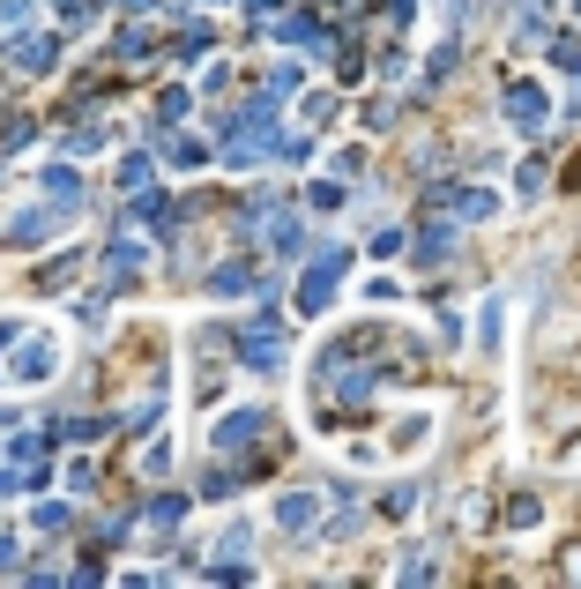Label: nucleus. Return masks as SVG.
<instances>
[{
  "instance_id": "12",
  "label": "nucleus",
  "mask_w": 581,
  "mask_h": 589,
  "mask_svg": "<svg viewBox=\"0 0 581 589\" xmlns=\"http://www.w3.org/2000/svg\"><path fill=\"white\" fill-rule=\"evenodd\" d=\"M455 210H462V216H493V210H499V195H485V187H470V195H455Z\"/></svg>"
},
{
  "instance_id": "8",
  "label": "nucleus",
  "mask_w": 581,
  "mask_h": 589,
  "mask_svg": "<svg viewBox=\"0 0 581 589\" xmlns=\"http://www.w3.org/2000/svg\"><path fill=\"white\" fill-rule=\"evenodd\" d=\"M52 374V343H31L23 358H15V380H45Z\"/></svg>"
},
{
  "instance_id": "4",
  "label": "nucleus",
  "mask_w": 581,
  "mask_h": 589,
  "mask_svg": "<svg viewBox=\"0 0 581 589\" xmlns=\"http://www.w3.org/2000/svg\"><path fill=\"white\" fill-rule=\"evenodd\" d=\"M261 425H269V419H261V411H239V419H224V425H216V448H224V456H247V448H253V433H261Z\"/></svg>"
},
{
  "instance_id": "17",
  "label": "nucleus",
  "mask_w": 581,
  "mask_h": 589,
  "mask_svg": "<svg viewBox=\"0 0 581 589\" xmlns=\"http://www.w3.org/2000/svg\"><path fill=\"white\" fill-rule=\"evenodd\" d=\"M0 343H15V321H0Z\"/></svg>"
},
{
  "instance_id": "7",
  "label": "nucleus",
  "mask_w": 581,
  "mask_h": 589,
  "mask_svg": "<svg viewBox=\"0 0 581 589\" xmlns=\"http://www.w3.org/2000/svg\"><path fill=\"white\" fill-rule=\"evenodd\" d=\"M45 195H52L60 210H75V202H83V179H75L68 165H52V172H45Z\"/></svg>"
},
{
  "instance_id": "15",
  "label": "nucleus",
  "mask_w": 581,
  "mask_h": 589,
  "mask_svg": "<svg viewBox=\"0 0 581 589\" xmlns=\"http://www.w3.org/2000/svg\"><path fill=\"white\" fill-rule=\"evenodd\" d=\"M0 567H15V545H8V538H0Z\"/></svg>"
},
{
  "instance_id": "14",
  "label": "nucleus",
  "mask_w": 581,
  "mask_h": 589,
  "mask_svg": "<svg viewBox=\"0 0 581 589\" xmlns=\"http://www.w3.org/2000/svg\"><path fill=\"white\" fill-rule=\"evenodd\" d=\"M440 254H448V232H440V224H432V232H425V239H417V261H440Z\"/></svg>"
},
{
  "instance_id": "5",
  "label": "nucleus",
  "mask_w": 581,
  "mask_h": 589,
  "mask_svg": "<svg viewBox=\"0 0 581 589\" xmlns=\"http://www.w3.org/2000/svg\"><path fill=\"white\" fill-rule=\"evenodd\" d=\"M52 52H60L52 38H15V45H8V60H15V68H31V75H38V68H52Z\"/></svg>"
},
{
  "instance_id": "1",
  "label": "nucleus",
  "mask_w": 581,
  "mask_h": 589,
  "mask_svg": "<svg viewBox=\"0 0 581 589\" xmlns=\"http://www.w3.org/2000/svg\"><path fill=\"white\" fill-rule=\"evenodd\" d=\"M343 269H351V254L329 247L321 261H313V269H306V284H298V306H306V314H321V306L335 298V284H343Z\"/></svg>"
},
{
  "instance_id": "9",
  "label": "nucleus",
  "mask_w": 581,
  "mask_h": 589,
  "mask_svg": "<svg viewBox=\"0 0 581 589\" xmlns=\"http://www.w3.org/2000/svg\"><path fill=\"white\" fill-rule=\"evenodd\" d=\"M276 522H284V530H306V522H313V493H290V500L276 507Z\"/></svg>"
},
{
  "instance_id": "10",
  "label": "nucleus",
  "mask_w": 581,
  "mask_h": 589,
  "mask_svg": "<svg viewBox=\"0 0 581 589\" xmlns=\"http://www.w3.org/2000/svg\"><path fill=\"white\" fill-rule=\"evenodd\" d=\"M142 261H150V254L134 247V239H120V247L105 254V269H112V276H134V269H142Z\"/></svg>"
},
{
  "instance_id": "3",
  "label": "nucleus",
  "mask_w": 581,
  "mask_h": 589,
  "mask_svg": "<svg viewBox=\"0 0 581 589\" xmlns=\"http://www.w3.org/2000/svg\"><path fill=\"white\" fill-rule=\"evenodd\" d=\"M499 113L522 127V134H537V127L552 120V105H544V90H537V83H507V90H499Z\"/></svg>"
},
{
  "instance_id": "16",
  "label": "nucleus",
  "mask_w": 581,
  "mask_h": 589,
  "mask_svg": "<svg viewBox=\"0 0 581 589\" xmlns=\"http://www.w3.org/2000/svg\"><path fill=\"white\" fill-rule=\"evenodd\" d=\"M120 8H134V15H142V8H157V0H120Z\"/></svg>"
},
{
  "instance_id": "11",
  "label": "nucleus",
  "mask_w": 581,
  "mask_h": 589,
  "mask_svg": "<svg viewBox=\"0 0 581 589\" xmlns=\"http://www.w3.org/2000/svg\"><path fill=\"white\" fill-rule=\"evenodd\" d=\"M276 31H284L290 45H321V23H313V15H290V23H276Z\"/></svg>"
},
{
  "instance_id": "13",
  "label": "nucleus",
  "mask_w": 581,
  "mask_h": 589,
  "mask_svg": "<svg viewBox=\"0 0 581 589\" xmlns=\"http://www.w3.org/2000/svg\"><path fill=\"white\" fill-rule=\"evenodd\" d=\"M165 157H171V165H202V142H187V134H179V142H165Z\"/></svg>"
},
{
  "instance_id": "2",
  "label": "nucleus",
  "mask_w": 581,
  "mask_h": 589,
  "mask_svg": "<svg viewBox=\"0 0 581 589\" xmlns=\"http://www.w3.org/2000/svg\"><path fill=\"white\" fill-rule=\"evenodd\" d=\"M239 358L261 366V374H276V366H284V329H276V314H261L247 337H239Z\"/></svg>"
},
{
  "instance_id": "6",
  "label": "nucleus",
  "mask_w": 581,
  "mask_h": 589,
  "mask_svg": "<svg viewBox=\"0 0 581 589\" xmlns=\"http://www.w3.org/2000/svg\"><path fill=\"white\" fill-rule=\"evenodd\" d=\"M134 224H150V232H171V224H179L171 195H142V202H134Z\"/></svg>"
}]
</instances>
